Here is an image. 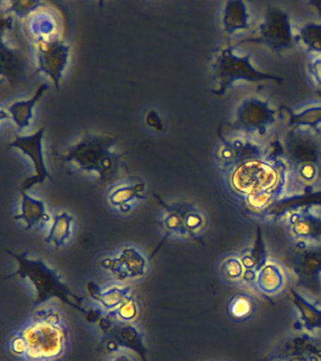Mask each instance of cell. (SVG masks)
Returning a JSON list of instances; mask_svg holds the SVG:
<instances>
[{
  "instance_id": "1",
  "label": "cell",
  "mask_w": 321,
  "mask_h": 361,
  "mask_svg": "<svg viewBox=\"0 0 321 361\" xmlns=\"http://www.w3.org/2000/svg\"><path fill=\"white\" fill-rule=\"evenodd\" d=\"M222 174L234 200L247 214L258 219H266L281 200L296 194L280 140L269 144L263 157L224 171Z\"/></svg>"
},
{
  "instance_id": "2",
  "label": "cell",
  "mask_w": 321,
  "mask_h": 361,
  "mask_svg": "<svg viewBox=\"0 0 321 361\" xmlns=\"http://www.w3.org/2000/svg\"><path fill=\"white\" fill-rule=\"evenodd\" d=\"M69 345L66 316L52 302L35 307L8 340L11 354L20 361H61Z\"/></svg>"
},
{
  "instance_id": "3",
  "label": "cell",
  "mask_w": 321,
  "mask_h": 361,
  "mask_svg": "<svg viewBox=\"0 0 321 361\" xmlns=\"http://www.w3.org/2000/svg\"><path fill=\"white\" fill-rule=\"evenodd\" d=\"M7 252L16 262V270L7 278H19L30 286L35 293V307L58 299L85 315L90 323L97 324L103 315L102 310H97V307L89 310L84 305L83 296L73 292L61 273L44 259L30 256L28 252L18 253L11 250Z\"/></svg>"
},
{
  "instance_id": "4",
  "label": "cell",
  "mask_w": 321,
  "mask_h": 361,
  "mask_svg": "<svg viewBox=\"0 0 321 361\" xmlns=\"http://www.w3.org/2000/svg\"><path fill=\"white\" fill-rule=\"evenodd\" d=\"M280 141L291 172L296 194L320 190L321 148L315 135L287 130Z\"/></svg>"
},
{
  "instance_id": "5",
  "label": "cell",
  "mask_w": 321,
  "mask_h": 361,
  "mask_svg": "<svg viewBox=\"0 0 321 361\" xmlns=\"http://www.w3.org/2000/svg\"><path fill=\"white\" fill-rule=\"evenodd\" d=\"M266 81L281 84L284 79L274 73L258 69L253 63L252 55L236 52V45H224L214 54L211 62V82L214 94L224 95L238 82L260 83Z\"/></svg>"
},
{
  "instance_id": "6",
  "label": "cell",
  "mask_w": 321,
  "mask_h": 361,
  "mask_svg": "<svg viewBox=\"0 0 321 361\" xmlns=\"http://www.w3.org/2000/svg\"><path fill=\"white\" fill-rule=\"evenodd\" d=\"M116 142L117 138L111 135L86 133L58 158L73 164L78 171L97 174L100 180H108L117 173L121 165V155L112 151Z\"/></svg>"
},
{
  "instance_id": "7",
  "label": "cell",
  "mask_w": 321,
  "mask_h": 361,
  "mask_svg": "<svg viewBox=\"0 0 321 361\" xmlns=\"http://www.w3.org/2000/svg\"><path fill=\"white\" fill-rule=\"evenodd\" d=\"M162 207L159 226L165 239H190L201 242L208 227L207 214L191 203H167L155 194Z\"/></svg>"
},
{
  "instance_id": "8",
  "label": "cell",
  "mask_w": 321,
  "mask_h": 361,
  "mask_svg": "<svg viewBox=\"0 0 321 361\" xmlns=\"http://www.w3.org/2000/svg\"><path fill=\"white\" fill-rule=\"evenodd\" d=\"M279 118L280 109H275L269 99L250 95L236 104L232 126L238 134L261 141L275 128Z\"/></svg>"
},
{
  "instance_id": "9",
  "label": "cell",
  "mask_w": 321,
  "mask_h": 361,
  "mask_svg": "<svg viewBox=\"0 0 321 361\" xmlns=\"http://www.w3.org/2000/svg\"><path fill=\"white\" fill-rule=\"evenodd\" d=\"M245 42L264 45L274 53H283L298 44L297 31L289 13L277 6H269L253 32L236 47Z\"/></svg>"
},
{
  "instance_id": "10",
  "label": "cell",
  "mask_w": 321,
  "mask_h": 361,
  "mask_svg": "<svg viewBox=\"0 0 321 361\" xmlns=\"http://www.w3.org/2000/svg\"><path fill=\"white\" fill-rule=\"evenodd\" d=\"M284 262L297 279V286L321 300V244L294 242L284 253Z\"/></svg>"
},
{
  "instance_id": "11",
  "label": "cell",
  "mask_w": 321,
  "mask_h": 361,
  "mask_svg": "<svg viewBox=\"0 0 321 361\" xmlns=\"http://www.w3.org/2000/svg\"><path fill=\"white\" fill-rule=\"evenodd\" d=\"M95 324L102 333L100 346L104 353L118 354L121 350L126 349L139 355L142 361H149L145 335L136 324L118 323L103 313Z\"/></svg>"
},
{
  "instance_id": "12",
  "label": "cell",
  "mask_w": 321,
  "mask_h": 361,
  "mask_svg": "<svg viewBox=\"0 0 321 361\" xmlns=\"http://www.w3.org/2000/svg\"><path fill=\"white\" fill-rule=\"evenodd\" d=\"M269 144L243 135L222 138L215 149V159L222 171L235 168L248 161L263 157Z\"/></svg>"
},
{
  "instance_id": "13",
  "label": "cell",
  "mask_w": 321,
  "mask_h": 361,
  "mask_svg": "<svg viewBox=\"0 0 321 361\" xmlns=\"http://www.w3.org/2000/svg\"><path fill=\"white\" fill-rule=\"evenodd\" d=\"M100 267L118 281L143 278L149 270L145 254L134 245H126L101 259Z\"/></svg>"
},
{
  "instance_id": "14",
  "label": "cell",
  "mask_w": 321,
  "mask_h": 361,
  "mask_svg": "<svg viewBox=\"0 0 321 361\" xmlns=\"http://www.w3.org/2000/svg\"><path fill=\"white\" fill-rule=\"evenodd\" d=\"M44 129L41 128L32 135H16L15 140L9 144V147L19 149L24 154L32 160L33 168H35V175L28 178L21 185L23 190H29L32 186L41 185L44 180L49 179L52 180L49 169H47L46 163H44L43 154V140L44 135Z\"/></svg>"
},
{
  "instance_id": "15",
  "label": "cell",
  "mask_w": 321,
  "mask_h": 361,
  "mask_svg": "<svg viewBox=\"0 0 321 361\" xmlns=\"http://www.w3.org/2000/svg\"><path fill=\"white\" fill-rule=\"evenodd\" d=\"M280 116L287 130L315 135L321 133V100H308L293 106H281Z\"/></svg>"
},
{
  "instance_id": "16",
  "label": "cell",
  "mask_w": 321,
  "mask_h": 361,
  "mask_svg": "<svg viewBox=\"0 0 321 361\" xmlns=\"http://www.w3.org/2000/svg\"><path fill=\"white\" fill-rule=\"evenodd\" d=\"M70 47L60 39H50L38 42L37 73L44 72L55 82L57 90H60V82L63 70L69 58Z\"/></svg>"
},
{
  "instance_id": "17",
  "label": "cell",
  "mask_w": 321,
  "mask_h": 361,
  "mask_svg": "<svg viewBox=\"0 0 321 361\" xmlns=\"http://www.w3.org/2000/svg\"><path fill=\"white\" fill-rule=\"evenodd\" d=\"M284 220L294 242L321 244V216L314 209L292 212Z\"/></svg>"
},
{
  "instance_id": "18",
  "label": "cell",
  "mask_w": 321,
  "mask_h": 361,
  "mask_svg": "<svg viewBox=\"0 0 321 361\" xmlns=\"http://www.w3.org/2000/svg\"><path fill=\"white\" fill-rule=\"evenodd\" d=\"M86 288L90 298L104 313L117 309L134 293L128 285L118 281L103 284L89 281Z\"/></svg>"
},
{
  "instance_id": "19",
  "label": "cell",
  "mask_w": 321,
  "mask_h": 361,
  "mask_svg": "<svg viewBox=\"0 0 321 361\" xmlns=\"http://www.w3.org/2000/svg\"><path fill=\"white\" fill-rule=\"evenodd\" d=\"M20 195L19 213L13 216V219L23 223L26 231H49L53 219L46 203L23 189H20Z\"/></svg>"
},
{
  "instance_id": "20",
  "label": "cell",
  "mask_w": 321,
  "mask_h": 361,
  "mask_svg": "<svg viewBox=\"0 0 321 361\" xmlns=\"http://www.w3.org/2000/svg\"><path fill=\"white\" fill-rule=\"evenodd\" d=\"M146 183L142 179H131L112 186L107 200L115 210L121 214H128L138 202L145 199Z\"/></svg>"
},
{
  "instance_id": "21",
  "label": "cell",
  "mask_w": 321,
  "mask_h": 361,
  "mask_svg": "<svg viewBox=\"0 0 321 361\" xmlns=\"http://www.w3.org/2000/svg\"><path fill=\"white\" fill-rule=\"evenodd\" d=\"M289 298L297 312L294 329L311 333L321 329V305L310 301L295 288H290Z\"/></svg>"
},
{
  "instance_id": "22",
  "label": "cell",
  "mask_w": 321,
  "mask_h": 361,
  "mask_svg": "<svg viewBox=\"0 0 321 361\" xmlns=\"http://www.w3.org/2000/svg\"><path fill=\"white\" fill-rule=\"evenodd\" d=\"M238 255L245 268L243 284L253 286L259 270L269 261V252H267L261 228H258L256 231L253 244L242 250Z\"/></svg>"
},
{
  "instance_id": "23",
  "label": "cell",
  "mask_w": 321,
  "mask_h": 361,
  "mask_svg": "<svg viewBox=\"0 0 321 361\" xmlns=\"http://www.w3.org/2000/svg\"><path fill=\"white\" fill-rule=\"evenodd\" d=\"M279 351L289 361H321V341L303 332L287 338Z\"/></svg>"
},
{
  "instance_id": "24",
  "label": "cell",
  "mask_w": 321,
  "mask_h": 361,
  "mask_svg": "<svg viewBox=\"0 0 321 361\" xmlns=\"http://www.w3.org/2000/svg\"><path fill=\"white\" fill-rule=\"evenodd\" d=\"M317 206H321V188L308 193H297L286 197L269 212L266 219L272 222L281 221L292 212L314 209Z\"/></svg>"
},
{
  "instance_id": "25",
  "label": "cell",
  "mask_w": 321,
  "mask_h": 361,
  "mask_svg": "<svg viewBox=\"0 0 321 361\" xmlns=\"http://www.w3.org/2000/svg\"><path fill=\"white\" fill-rule=\"evenodd\" d=\"M286 276L283 267L278 262L269 261L259 270L255 281V289L269 298L280 293L286 287Z\"/></svg>"
},
{
  "instance_id": "26",
  "label": "cell",
  "mask_w": 321,
  "mask_h": 361,
  "mask_svg": "<svg viewBox=\"0 0 321 361\" xmlns=\"http://www.w3.org/2000/svg\"><path fill=\"white\" fill-rule=\"evenodd\" d=\"M249 8L242 0H228L222 13V30L228 35H234L250 27Z\"/></svg>"
},
{
  "instance_id": "27",
  "label": "cell",
  "mask_w": 321,
  "mask_h": 361,
  "mask_svg": "<svg viewBox=\"0 0 321 361\" xmlns=\"http://www.w3.org/2000/svg\"><path fill=\"white\" fill-rule=\"evenodd\" d=\"M74 228L75 219L72 214L67 212L55 214L47 236L44 237V242L53 245L56 250H60L71 241Z\"/></svg>"
},
{
  "instance_id": "28",
  "label": "cell",
  "mask_w": 321,
  "mask_h": 361,
  "mask_svg": "<svg viewBox=\"0 0 321 361\" xmlns=\"http://www.w3.org/2000/svg\"><path fill=\"white\" fill-rule=\"evenodd\" d=\"M47 90H49V86L47 84H42L36 90L32 98L27 101L16 102L8 107V111L10 112L13 121L19 129L23 130L30 126V121H32L33 116V109Z\"/></svg>"
},
{
  "instance_id": "29",
  "label": "cell",
  "mask_w": 321,
  "mask_h": 361,
  "mask_svg": "<svg viewBox=\"0 0 321 361\" xmlns=\"http://www.w3.org/2000/svg\"><path fill=\"white\" fill-rule=\"evenodd\" d=\"M258 309V305L252 295L238 293L232 296L228 303L227 312L235 322H244L252 318Z\"/></svg>"
},
{
  "instance_id": "30",
  "label": "cell",
  "mask_w": 321,
  "mask_h": 361,
  "mask_svg": "<svg viewBox=\"0 0 321 361\" xmlns=\"http://www.w3.org/2000/svg\"><path fill=\"white\" fill-rule=\"evenodd\" d=\"M298 44L310 55L321 54V22H308L297 30Z\"/></svg>"
},
{
  "instance_id": "31",
  "label": "cell",
  "mask_w": 321,
  "mask_h": 361,
  "mask_svg": "<svg viewBox=\"0 0 321 361\" xmlns=\"http://www.w3.org/2000/svg\"><path fill=\"white\" fill-rule=\"evenodd\" d=\"M222 279L230 284H243L245 268L238 255L226 256L219 265Z\"/></svg>"
},
{
  "instance_id": "32",
  "label": "cell",
  "mask_w": 321,
  "mask_h": 361,
  "mask_svg": "<svg viewBox=\"0 0 321 361\" xmlns=\"http://www.w3.org/2000/svg\"><path fill=\"white\" fill-rule=\"evenodd\" d=\"M140 305L139 300L136 298L134 293L126 300L123 302L117 309L112 312H107L105 314L109 319L118 323L133 324L136 319L139 317Z\"/></svg>"
},
{
  "instance_id": "33",
  "label": "cell",
  "mask_w": 321,
  "mask_h": 361,
  "mask_svg": "<svg viewBox=\"0 0 321 361\" xmlns=\"http://www.w3.org/2000/svg\"><path fill=\"white\" fill-rule=\"evenodd\" d=\"M307 72L315 87L321 92V54L309 56Z\"/></svg>"
},
{
  "instance_id": "34",
  "label": "cell",
  "mask_w": 321,
  "mask_h": 361,
  "mask_svg": "<svg viewBox=\"0 0 321 361\" xmlns=\"http://www.w3.org/2000/svg\"><path fill=\"white\" fill-rule=\"evenodd\" d=\"M145 121L149 127L152 129L156 130L157 132H162L164 130V124L159 113L155 110H150L145 116Z\"/></svg>"
},
{
  "instance_id": "35",
  "label": "cell",
  "mask_w": 321,
  "mask_h": 361,
  "mask_svg": "<svg viewBox=\"0 0 321 361\" xmlns=\"http://www.w3.org/2000/svg\"><path fill=\"white\" fill-rule=\"evenodd\" d=\"M40 2L30 1V2H12V7L8 11H13L18 14L26 13V11H32L33 8H37L40 5Z\"/></svg>"
},
{
  "instance_id": "36",
  "label": "cell",
  "mask_w": 321,
  "mask_h": 361,
  "mask_svg": "<svg viewBox=\"0 0 321 361\" xmlns=\"http://www.w3.org/2000/svg\"><path fill=\"white\" fill-rule=\"evenodd\" d=\"M266 361H289V360L284 353L278 350L274 354L270 355L269 357L267 358Z\"/></svg>"
},
{
  "instance_id": "37",
  "label": "cell",
  "mask_w": 321,
  "mask_h": 361,
  "mask_svg": "<svg viewBox=\"0 0 321 361\" xmlns=\"http://www.w3.org/2000/svg\"><path fill=\"white\" fill-rule=\"evenodd\" d=\"M109 361H132L131 360V357H128V355H126L125 354H120V353H118V354H115L114 355V357L111 358Z\"/></svg>"
},
{
  "instance_id": "38",
  "label": "cell",
  "mask_w": 321,
  "mask_h": 361,
  "mask_svg": "<svg viewBox=\"0 0 321 361\" xmlns=\"http://www.w3.org/2000/svg\"><path fill=\"white\" fill-rule=\"evenodd\" d=\"M320 305H321V303H320Z\"/></svg>"
}]
</instances>
